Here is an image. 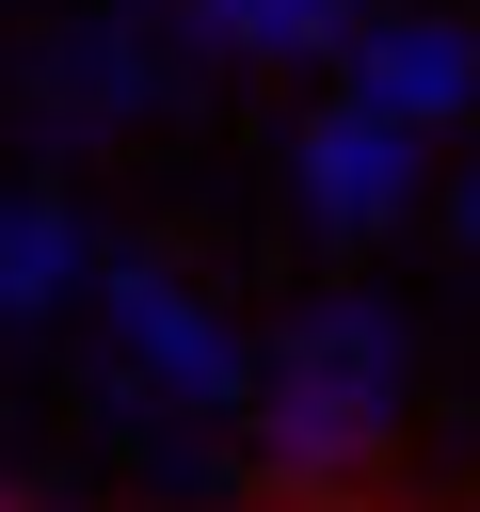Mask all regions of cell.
Listing matches in <instances>:
<instances>
[{
  "label": "cell",
  "instance_id": "8",
  "mask_svg": "<svg viewBox=\"0 0 480 512\" xmlns=\"http://www.w3.org/2000/svg\"><path fill=\"white\" fill-rule=\"evenodd\" d=\"M464 240H480V176H464Z\"/></svg>",
  "mask_w": 480,
  "mask_h": 512
},
{
  "label": "cell",
  "instance_id": "7",
  "mask_svg": "<svg viewBox=\"0 0 480 512\" xmlns=\"http://www.w3.org/2000/svg\"><path fill=\"white\" fill-rule=\"evenodd\" d=\"M368 0H176V32L208 64H336Z\"/></svg>",
  "mask_w": 480,
  "mask_h": 512
},
{
  "label": "cell",
  "instance_id": "9",
  "mask_svg": "<svg viewBox=\"0 0 480 512\" xmlns=\"http://www.w3.org/2000/svg\"><path fill=\"white\" fill-rule=\"evenodd\" d=\"M144 16H176V0H144Z\"/></svg>",
  "mask_w": 480,
  "mask_h": 512
},
{
  "label": "cell",
  "instance_id": "5",
  "mask_svg": "<svg viewBox=\"0 0 480 512\" xmlns=\"http://www.w3.org/2000/svg\"><path fill=\"white\" fill-rule=\"evenodd\" d=\"M288 192H304L320 224H352V240H368V224H400V208H416V128H384L368 96H320V112L288 128Z\"/></svg>",
  "mask_w": 480,
  "mask_h": 512
},
{
  "label": "cell",
  "instance_id": "1",
  "mask_svg": "<svg viewBox=\"0 0 480 512\" xmlns=\"http://www.w3.org/2000/svg\"><path fill=\"white\" fill-rule=\"evenodd\" d=\"M400 384H416V336L384 320V304H304L272 352H256V432L288 448V464H352L368 432H400Z\"/></svg>",
  "mask_w": 480,
  "mask_h": 512
},
{
  "label": "cell",
  "instance_id": "3",
  "mask_svg": "<svg viewBox=\"0 0 480 512\" xmlns=\"http://www.w3.org/2000/svg\"><path fill=\"white\" fill-rule=\"evenodd\" d=\"M192 32L176 16H144V0H80L48 48H32V112L48 128H160L176 96H192Z\"/></svg>",
  "mask_w": 480,
  "mask_h": 512
},
{
  "label": "cell",
  "instance_id": "2",
  "mask_svg": "<svg viewBox=\"0 0 480 512\" xmlns=\"http://www.w3.org/2000/svg\"><path fill=\"white\" fill-rule=\"evenodd\" d=\"M96 320H112V352H128V384H160V400H192V416H240L256 400V336L176 272V256H144V240H96V288H80Z\"/></svg>",
  "mask_w": 480,
  "mask_h": 512
},
{
  "label": "cell",
  "instance_id": "6",
  "mask_svg": "<svg viewBox=\"0 0 480 512\" xmlns=\"http://www.w3.org/2000/svg\"><path fill=\"white\" fill-rule=\"evenodd\" d=\"M80 288H96V224H80L64 192H32V176H16V192H0V320L32 336V320H64Z\"/></svg>",
  "mask_w": 480,
  "mask_h": 512
},
{
  "label": "cell",
  "instance_id": "4",
  "mask_svg": "<svg viewBox=\"0 0 480 512\" xmlns=\"http://www.w3.org/2000/svg\"><path fill=\"white\" fill-rule=\"evenodd\" d=\"M336 96H368L384 128H464L480 112V32L464 16H432V0H368L352 16V48H336Z\"/></svg>",
  "mask_w": 480,
  "mask_h": 512
}]
</instances>
